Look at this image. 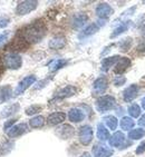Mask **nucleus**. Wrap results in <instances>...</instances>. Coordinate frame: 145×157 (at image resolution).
Returning <instances> with one entry per match:
<instances>
[{
  "label": "nucleus",
  "instance_id": "f257e3e1",
  "mask_svg": "<svg viewBox=\"0 0 145 157\" xmlns=\"http://www.w3.org/2000/svg\"><path fill=\"white\" fill-rule=\"evenodd\" d=\"M46 35V27L42 21H35L33 24L29 25L25 28L21 33V38H24L25 41L28 44H35L44 38Z\"/></svg>",
  "mask_w": 145,
  "mask_h": 157
},
{
  "label": "nucleus",
  "instance_id": "f03ea898",
  "mask_svg": "<svg viewBox=\"0 0 145 157\" xmlns=\"http://www.w3.org/2000/svg\"><path fill=\"white\" fill-rule=\"evenodd\" d=\"M2 63L8 69H19L22 65V58L16 52H8L2 58Z\"/></svg>",
  "mask_w": 145,
  "mask_h": 157
},
{
  "label": "nucleus",
  "instance_id": "7ed1b4c3",
  "mask_svg": "<svg viewBox=\"0 0 145 157\" xmlns=\"http://www.w3.org/2000/svg\"><path fill=\"white\" fill-rule=\"evenodd\" d=\"M115 105H116V99L113 96H109V95L102 96L96 100V108L100 113L111 110L112 108H114Z\"/></svg>",
  "mask_w": 145,
  "mask_h": 157
},
{
  "label": "nucleus",
  "instance_id": "20e7f679",
  "mask_svg": "<svg viewBox=\"0 0 145 157\" xmlns=\"http://www.w3.org/2000/svg\"><path fill=\"white\" fill-rule=\"evenodd\" d=\"M35 82H36V76L30 75V76L25 77L22 80L19 82L18 86H17V88H16L15 91H14V95H15V96H19V95H21L22 93L26 91V89H28V88L30 87L31 85H33Z\"/></svg>",
  "mask_w": 145,
  "mask_h": 157
},
{
  "label": "nucleus",
  "instance_id": "39448f33",
  "mask_svg": "<svg viewBox=\"0 0 145 157\" xmlns=\"http://www.w3.org/2000/svg\"><path fill=\"white\" fill-rule=\"evenodd\" d=\"M38 2L37 1H31V0H27V1H22L17 6L16 12L19 16H25L28 15L29 12H31L33 10H35L37 8Z\"/></svg>",
  "mask_w": 145,
  "mask_h": 157
},
{
  "label": "nucleus",
  "instance_id": "423d86ee",
  "mask_svg": "<svg viewBox=\"0 0 145 157\" xmlns=\"http://www.w3.org/2000/svg\"><path fill=\"white\" fill-rule=\"evenodd\" d=\"M78 137L83 145L91 144V142L93 140V129H92V127L88 126V125H85V126L80 127L78 133Z\"/></svg>",
  "mask_w": 145,
  "mask_h": 157
},
{
  "label": "nucleus",
  "instance_id": "0eeeda50",
  "mask_svg": "<svg viewBox=\"0 0 145 157\" xmlns=\"http://www.w3.org/2000/svg\"><path fill=\"white\" fill-rule=\"evenodd\" d=\"M113 12H114V10H113V8L109 6L108 3H105V2L100 3L96 7V15L102 20H106L109 16L113 15Z\"/></svg>",
  "mask_w": 145,
  "mask_h": 157
},
{
  "label": "nucleus",
  "instance_id": "6e6552de",
  "mask_svg": "<svg viewBox=\"0 0 145 157\" xmlns=\"http://www.w3.org/2000/svg\"><path fill=\"white\" fill-rule=\"evenodd\" d=\"M137 94H139V87L137 85H131L128 87L123 91V98L126 103H131L137 97Z\"/></svg>",
  "mask_w": 145,
  "mask_h": 157
},
{
  "label": "nucleus",
  "instance_id": "1a4fd4ad",
  "mask_svg": "<svg viewBox=\"0 0 145 157\" xmlns=\"http://www.w3.org/2000/svg\"><path fill=\"white\" fill-rule=\"evenodd\" d=\"M28 127L26 124H18V125H15V126H12L9 130H7V135L11 138H15V137H18L21 136L22 134H25L27 132Z\"/></svg>",
  "mask_w": 145,
  "mask_h": 157
},
{
  "label": "nucleus",
  "instance_id": "9d476101",
  "mask_svg": "<svg viewBox=\"0 0 145 157\" xmlns=\"http://www.w3.org/2000/svg\"><path fill=\"white\" fill-rule=\"evenodd\" d=\"M94 157H109L113 155V149L104 145H96L93 148Z\"/></svg>",
  "mask_w": 145,
  "mask_h": 157
},
{
  "label": "nucleus",
  "instance_id": "9b49d317",
  "mask_svg": "<svg viewBox=\"0 0 145 157\" xmlns=\"http://www.w3.org/2000/svg\"><path fill=\"white\" fill-rule=\"evenodd\" d=\"M131 66V59L127 57H123V58H120L118 61L116 63L115 65V74H123L125 70Z\"/></svg>",
  "mask_w": 145,
  "mask_h": 157
},
{
  "label": "nucleus",
  "instance_id": "f8f14e48",
  "mask_svg": "<svg viewBox=\"0 0 145 157\" xmlns=\"http://www.w3.org/2000/svg\"><path fill=\"white\" fill-rule=\"evenodd\" d=\"M108 139H109V145L112 146V147H121L125 142V136L122 132H116Z\"/></svg>",
  "mask_w": 145,
  "mask_h": 157
},
{
  "label": "nucleus",
  "instance_id": "ddd939ff",
  "mask_svg": "<svg viewBox=\"0 0 145 157\" xmlns=\"http://www.w3.org/2000/svg\"><path fill=\"white\" fill-rule=\"evenodd\" d=\"M49 48L54 49V50H58V49H61L66 46V38L63 36H56L54 37L48 44Z\"/></svg>",
  "mask_w": 145,
  "mask_h": 157
},
{
  "label": "nucleus",
  "instance_id": "4468645a",
  "mask_svg": "<svg viewBox=\"0 0 145 157\" xmlns=\"http://www.w3.org/2000/svg\"><path fill=\"white\" fill-rule=\"evenodd\" d=\"M93 88H94V93H96V94H103L104 91L107 89V79L105 77H100V78L96 79L94 82Z\"/></svg>",
  "mask_w": 145,
  "mask_h": 157
},
{
  "label": "nucleus",
  "instance_id": "2eb2a0df",
  "mask_svg": "<svg viewBox=\"0 0 145 157\" xmlns=\"http://www.w3.org/2000/svg\"><path fill=\"white\" fill-rule=\"evenodd\" d=\"M76 93H77V89H76V87L68 85V86H66V87L61 88V90L57 93L56 97H57V98H61V99H63V98H68V97L74 96Z\"/></svg>",
  "mask_w": 145,
  "mask_h": 157
},
{
  "label": "nucleus",
  "instance_id": "dca6fc26",
  "mask_svg": "<svg viewBox=\"0 0 145 157\" xmlns=\"http://www.w3.org/2000/svg\"><path fill=\"white\" fill-rule=\"evenodd\" d=\"M65 118H66V114L65 113H53V114H50L48 116L47 121H48L49 125H58L61 124L65 121Z\"/></svg>",
  "mask_w": 145,
  "mask_h": 157
},
{
  "label": "nucleus",
  "instance_id": "f3484780",
  "mask_svg": "<svg viewBox=\"0 0 145 157\" xmlns=\"http://www.w3.org/2000/svg\"><path fill=\"white\" fill-rule=\"evenodd\" d=\"M68 118L72 123H79L85 118V114L79 108H72L68 113Z\"/></svg>",
  "mask_w": 145,
  "mask_h": 157
},
{
  "label": "nucleus",
  "instance_id": "a211bd4d",
  "mask_svg": "<svg viewBox=\"0 0 145 157\" xmlns=\"http://www.w3.org/2000/svg\"><path fill=\"white\" fill-rule=\"evenodd\" d=\"M14 95V91L11 89V86L7 85L0 88V104L5 103L7 100H9Z\"/></svg>",
  "mask_w": 145,
  "mask_h": 157
},
{
  "label": "nucleus",
  "instance_id": "6ab92c4d",
  "mask_svg": "<svg viewBox=\"0 0 145 157\" xmlns=\"http://www.w3.org/2000/svg\"><path fill=\"white\" fill-rule=\"evenodd\" d=\"M118 59H120V56H112V57H107L105 59H103V61H102V70L103 71H108L114 65H116Z\"/></svg>",
  "mask_w": 145,
  "mask_h": 157
},
{
  "label": "nucleus",
  "instance_id": "aec40b11",
  "mask_svg": "<svg viewBox=\"0 0 145 157\" xmlns=\"http://www.w3.org/2000/svg\"><path fill=\"white\" fill-rule=\"evenodd\" d=\"M88 17L85 13H77L76 16H74V18L72 20V27L76 28V29H78V28L83 27L85 25V22L87 21Z\"/></svg>",
  "mask_w": 145,
  "mask_h": 157
},
{
  "label": "nucleus",
  "instance_id": "412c9836",
  "mask_svg": "<svg viewBox=\"0 0 145 157\" xmlns=\"http://www.w3.org/2000/svg\"><path fill=\"white\" fill-rule=\"evenodd\" d=\"M57 134L64 139L69 138V137H72L74 135V128L72 126H69V125H64L63 127L58 128Z\"/></svg>",
  "mask_w": 145,
  "mask_h": 157
},
{
  "label": "nucleus",
  "instance_id": "4be33fe9",
  "mask_svg": "<svg viewBox=\"0 0 145 157\" xmlns=\"http://www.w3.org/2000/svg\"><path fill=\"white\" fill-rule=\"evenodd\" d=\"M19 110V105L17 103L16 104H12V105H9L5 107V108L1 110L0 113V116L1 117H9V116L14 115L15 113H17Z\"/></svg>",
  "mask_w": 145,
  "mask_h": 157
},
{
  "label": "nucleus",
  "instance_id": "5701e85b",
  "mask_svg": "<svg viewBox=\"0 0 145 157\" xmlns=\"http://www.w3.org/2000/svg\"><path fill=\"white\" fill-rule=\"evenodd\" d=\"M97 138L100 139V140H103V142L109 138L108 129H106V127L102 123L97 125Z\"/></svg>",
  "mask_w": 145,
  "mask_h": 157
},
{
  "label": "nucleus",
  "instance_id": "b1692460",
  "mask_svg": "<svg viewBox=\"0 0 145 157\" xmlns=\"http://www.w3.org/2000/svg\"><path fill=\"white\" fill-rule=\"evenodd\" d=\"M67 63L66 59H54L53 61H50L48 65V68L50 71H56V70L63 68L65 65Z\"/></svg>",
  "mask_w": 145,
  "mask_h": 157
},
{
  "label": "nucleus",
  "instance_id": "393cba45",
  "mask_svg": "<svg viewBox=\"0 0 145 157\" xmlns=\"http://www.w3.org/2000/svg\"><path fill=\"white\" fill-rule=\"evenodd\" d=\"M130 24L131 21H125V22H122L120 26H118L117 28H115V30L112 33V35H111V38H115V37L120 36L121 33H125V31L128 29V27H130Z\"/></svg>",
  "mask_w": 145,
  "mask_h": 157
},
{
  "label": "nucleus",
  "instance_id": "a878e982",
  "mask_svg": "<svg viewBox=\"0 0 145 157\" xmlns=\"http://www.w3.org/2000/svg\"><path fill=\"white\" fill-rule=\"evenodd\" d=\"M98 29H100V26H98L97 24H91L89 26H87V27L83 30L80 37L92 36V35H94L95 33H97V31H98Z\"/></svg>",
  "mask_w": 145,
  "mask_h": 157
},
{
  "label": "nucleus",
  "instance_id": "bb28decb",
  "mask_svg": "<svg viewBox=\"0 0 145 157\" xmlns=\"http://www.w3.org/2000/svg\"><path fill=\"white\" fill-rule=\"evenodd\" d=\"M104 121H105V124L107 125V127H108L109 129L115 130L117 128L118 121H117V118L115 117V116H112V115L105 116V117H104Z\"/></svg>",
  "mask_w": 145,
  "mask_h": 157
},
{
  "label": "nucleus",
  "instance_id": "cd10ccee",
  "mask_svg": "<svg viewBox=\"0 0 145 157\" xmlns=\"http://www.w3.org/2000/svg\"><path fill=\"white\" fill-rule=\"evenodd\" d=\"M134 121L131 117H123L121 119V127L123 130H131L134 127Z\"/></svg>",
  "mask_w": 145,
  "mask_h": 157
},
{
  "label": "nucleus",
  "instance_id": "c85d7f7f",
  "mask_svg": "<svg viewBox=\"0 0 145 157\" xmlns=\"http://www.w3.org/2000/svg\"><path fill=\"white\" fill-rule=\"evenodd\" d=\"M144 135H145V130L142 129V128H135V129H132L128 133V137L131 139H134V140L141 139L142 137H144Z\"/></svg>",
  "mask_w": 145,
  "mask_h": 157
},
{
  "label": "nucleus",
  "instance_id": "c756f323",
  "mask_svg": "<svg viewBox=\"0 0 145 157\" xmlns=\"http://www.w3.org/2000/svg\"><path fill=\"white\" fill-rule=\"evenodd\" d=\"M44 124H45V118L42 117V116H35L29 121V125L33 128H39V127L44 126Z\"/></svg>",
  "mask_w": 145,
  "mask_h": 157
},
{
  "label": "nucleus",
  "instance_id": "7c9ffc66",
  "mask_svg": "<svg viewBox=\"0 0 145 157\" xmlns=\"http://www.w3.org/2000/svg\"><path fill=\"white\" fill-rule=\"evenodd\" d=\"M128 114L133 118L139 117V116L141 115V107H139L137 104H132V105H130V107H128Z\"/></svg>",
  "mask_w": 145,
  "mask_h": 157
},
{
  "label": "nucleus",
  "instance_id": "2f4dec72",
  "mask_svg": "<svg viewBox=\"0 0 145 157\" xmlns=\"http://www.w3.org/2000/svg\"><path fill=\"white\" fill-rule=\"evenodd\" d=\"M131 44H132V39L131 38H126V39H123L120 42V49L122 52H127L131 47Z\"/></svg>",
  "mask_w": 145,
  "mask_h": 157
},
{
  "label": "nucleus",
  "instance_id": "473e14b6",
  "mask_svg": "<svg viewBox=\"0 0 145 157\" xmlns=\"http://www.w3.org/2000/svg\"><path fill=\"white\" fill-rule=\"evenodd\" d=\"M40 110H41V106L33 105V106H30V107H28V108L26 109V114H27L28 116L35 115V114H37V113H39Z\"/></svg>",
  "mask_w": 145,
  "mask_h": 157
},
{
  "label": "nucleus",
  "instance_id": "72a5a7b5",
  "mask_svg": "<svg viewBox=\"0 0 145 157\" xmlns=\"http://www.w3.org/2000/svg\"><path fill=\"white\" fill-rule=\"evenodd\" d=\"M125 82H126V78L123 77V76H116L114 78V85L115 86H122L124 85Z\"/></svg>",
  "mask_w": 145,
  "mask_h": 157
},
{
  "label": "nucleus",
  "instance_id": "f704fd0d",
  "mask_svg": "<svg viewBox=\"0 0 145 157\" xmlns=\"http://www.w3.org/2000/svg\"><path fill=\"white\" fill-rule=\"evenodd\" d=\"M15 121H16V119H9L7 123H5V125H3V128H5V130H9L10 128L14 126Z\"/></svg>",
  "mask_w": 145,
  "mask_h": 157
},
{
  "label": "nucleus",
  "instance_id": "c9c22d12",
  "mask_svg": "<svg viewBox=\"0 0 145 157\" xmlns=\"http://www.w3.org/2000/svg\"><path fill=\"white\" fill-rule=\"evenodd\" d=\"M144 151H145V140L139 145V147H137V149H136V154H142V153H144Z\"/></svg>",
  "mask_w": 145,
  "mask_h": 157
},
{
  "label": "nucleus",
  "instance_id": "e433bc0d",
  "mask_svg": "<svg viewBox=\"0 0 145 157\" xmlns=\"http://www.w3.org/2000/svg\"><path fill=\"white\" fill-rule=\"evenodd\" d=\"M8 24H9V19L7 18H0V27L1 28H5V27H7L8 26Z\"/></svg>",
  "mask_w": 145,
  "mask_h": 157
},
{
  "label": "nucleus",
  "instance_id": "4c0bfd02",
  "mask_svg": "<svg viewBox=\"0 0 145 157\" xmlns=\"http://www.w3.org/2000/svg\"><path fill=\"white\" fill-rule=\"evenodd\" d=\"M7 38H8V33H2V35H0V45H2L3 42L6 41Z\"/></svg>",
  "mask_w": 145,
  "mask_h": 157
},
{
  "label": "nucleus",
  "instance_id": "58836bf2",
  "mask_svg": "<svg viewBox=\"0 0 145 157\" xmlns=\"http://www.w3.org/2000/svg\"><path fill=\"white\" fill-rule=\"evenodd\" d=\"M139 124L141 125V126H144V127H145V115H143L142 117L139 118Z\"/></svg>",
  "mask_w": 145,
  "mask_h": 157
},
{
  "label": "nucleus",
  "instance_id": "ea45409f",
  "mask_svg": "<svg viewBox=\"0 0 145 157\" xmlns=\"http://www.w3.org/2000/svg\"><path fill=\"white\" fill-rule=\"evenodd\" d=\"M80 157H92V156H91V154H89V153H84V154H83Z\"/></svg>",
  "mask_w": 145,
  "mask_h": 157
},
{
  "label": "nucleus",
  "instance_id": "a19ab883",
  "mask_svg": "<svg viewBox=\"0 0 145 157\" xmlns=\"http://www.w3.org/2000/svg\"><path fill=\"white\" fill-rule=\"evenodd\" d=\"M142 107H143V109H145V97L142 98Z\"/></svg>",
  "mask_w": 145,
  "mask_h": 157
},
{
  "label": "nucleus",
  "instance_id": "79ce46f5",
  "mask_svg": "<svg viewBox=\"0 0 145 157\" xmlns=\"http://www.w3.org/2000/svg\"><path fill=\"white\" fill-rule=\"evenodd\" d=\"M2 67H3V63H1V61H0V74L2 71Z\"/></svg>",
  "mask_w": 145,
  "mask_h": 157
},
{
  "label": "nucleus",
  "instance_id": "37998d69",
  "mask_svg": "<svg viewBox=\"0 0 145 157\" xmlns=\"http://www.w3.org/2000/svg\"><path fill=\"white\" fill-rule=\"evenodd\" d=\"M142 33L145 36V26H144V27H143V29H142Z\"/></svg>",
  "mask_w": 145,
  "mask_h": 157
},
{
  "label": "nucleus",
  "instance_id": "c03bdc74",
  "mask_svg": "<svg viewBox=\"0 0 145 157\" xmlns=\"http://www.w3.org/2000/svg\"><path fill=\"white\" fill-rule=\"evenodd\" d=\"M0 148H1V147H0Z\"/></svg>",
  "mask_w": 145,
  "mask_h": 157
}]
</instances>
